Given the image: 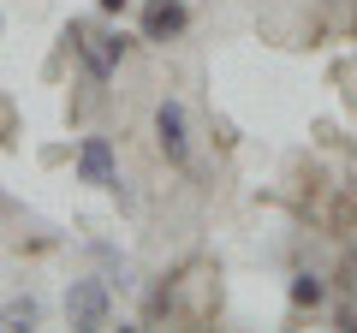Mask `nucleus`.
<instances>
[{
  "mask_svg": "<svg viewBox=\"0 0 357 333\" xmlns=\"http://www.w3.org/2000/svg\"><path fill=\"white\" fill-rule=\"evenodd\" d=\"M155 149H161L173 166L191 161V114H185V102H173V95L155 102Z\"/></svg>",
  "mask_w": 357,
  "mask_h": 333,
  "instance_id": "obj_5",
  "label": "nucleus"
},
{
  "mask_svg": "<svg viewBox=\"0 0 357 333\" xmlns=\"http://www.w3.org/2000/svg\"><path fill=\"white\" fill-rule=\"evenodd\" d=\"M60 309H66L72 327H107V316H114V280H102V274L72 280L66 297H60Z\"/></svg>",
  "mask_w": 357,
  "mask_h": 333,
  "instance_id": "obj_3",
  "label": "nucleus"
},
{
  "mask_svg": "<svg viewBox=\"0 0 357 333\" xmlns=\"http://www.w3.org/2000/svg\"><path fill=\"white\" fill-rule=\"evenodd\" d=\"M351 48H357V30H351Z\"/></svg>",
  "mask_w": 357,
  "mask_h": 333,
  "instance_id": "obj_9",
  "label": "nucleus"
},
{
  "mask_svg": "<svg viewBox=\"0 0 357 333\" xmlns=\"http://www.w3.org/2000/svg\"><path fill=\"white\" fill-rule=\"evenodd\" d=\"M66 48L84 60L89 84H107V77L126 65L131 36H126V30H114V24H96V18H72V24H66Z\"/></svg>",
  "mask_w": 357,
  "mask_h": 333,
  "instance_id": "obj_1",
  "label": "nucleus"
},
{
  "mask_svg": "<svg viewBox=\"0 0 357 333\" xmlns=\"http://www.w3.org/2000/svg\"><path fill=\"white\" fill-rule=\"evenodd\" d=\"M137 0H96V18H126Z\"/></svg>",
  "mask_w": 357,
  "mask_h": 333,
  "instance_id": "obj_8",
  "label": "nucleus"
},
{
  "mask_svg": "<svg viewBox=\"0 0 357 333\" xmlns=\"http://www.w3.org/2000/svg\"><path fill=\"white\" fill-rule=\"evenodd\" d=\"M286 304L292 309H321L328 304V280H321L316 268H298L292 280H286Z\"/></svg>",
  "mask_w": 357,
  "mask_h": 333,
  "instance_id": "obj_6",
  "label": "nucleus"
},
{
  "mask_svg": "<svg viewBox=\"0 0 357 333\" xmlns=\"http://www.w3.org/2000/svg\"><path fill=\"white\" fill-rule=\"evenodd\" d=\"M72 173H77V185H89V191H114V185H126V179H119V149H114V137H102V131H84V137H77Z\"/></svg>",
  "mask_w": 357,
  "mask_h": 333,
  "instance_id": "obj_2",
  "label": "nucleus"
},
{
  "mask_svg": "<svg viewBox=\"0 0 357 333\" xmlns=\"http://www.w3.org/2000/svg\"><path fill=\"white\" fill-rule=\"evenodd\" d=\"M191 30V0H137V42L167 48Z\"/></svg>",
  "mask_w": 357,
  "mask_h": 333,
  "instance_id": "obj_4",
  "label": "nucleus"
},
{
  "mask_svg": "<svg viewBox=\"0 0 357 333\" xmlns=\"http://www.w3.org/2000/svg\"><path fill=\"white\" fill-rule=\"evenodd\" d=\"M42 321V297H13V304H0V327H36Z\"/></svg>",
  "mask_w": 357,
  "mask_h": 333,
  "instance_id": "obj_7",
  "label": "nucleus"
}]
</instances>
